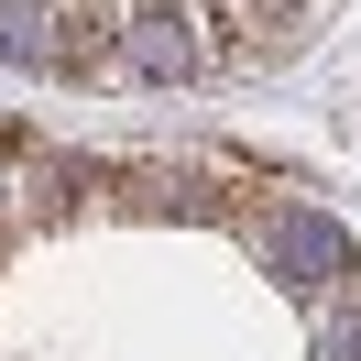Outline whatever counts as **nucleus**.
Wrapping results in <instances>:
<instances>
[{
	"mask_svg": "<svg viewBox=\"0 0 361 361\" xmlns=\"http://www.w3.org/2000/svg\"><path fill=\"white\" fill-rule=\"evenodd\" d=\"M263 252H274L285 285H339V274H350V241H339V219H317V208L263 219Z\"/></svg>",
	"mask_w": 361,
	"mask_h": 361,
	"instance_id": "obj_1",
	"label": "nucleus"
},
{
	"mask_svg": "<svg viewBox=\"0 0 361 361\" xmlns=\"http://www.w3.org/2000/svg\"><path fill=\"white\" fill-rule=\"evenodd\" d=\"M66 0H0V55H23V66H66Z\"/></svg>",
	"mask_w": 361,
	"mask_h": 361,
	"instance_id": "obj_2",
	"label": "nucleus"
},
{
	"mask_svg": "<svg viewBox=\"0 0 361 361\" xmlns=\"http://www.w3.org/2000/svg\"><path fill=\"white\" fill-rule=\"evenodd\" d=\"M307 361H361V285H339L329 317H307Z\"/></svg>",
	"mask_w": 361,
	"mask_h": 361,
	"instance_id": "obj_3",
	"label": "nucleus"
}]
</instances>
